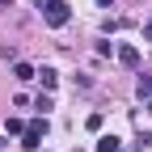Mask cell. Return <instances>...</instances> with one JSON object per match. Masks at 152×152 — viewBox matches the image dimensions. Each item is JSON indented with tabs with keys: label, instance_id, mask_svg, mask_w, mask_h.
Wrapping results in <instances>:
<instances>
[{
	"label": "cell",
	"instance_id": "9c48e42d",
	"mask_svg": "<svg viewBox=\"0 0 152 152\" xmlns=\"http://www.w3.org/2000/svg\"><path fill=\"white\" fill-rule=\"evenodd\" d=\"M144 38H148V42H152V21H148V26H144Z\"/></svg>",
	"mask_w": 152,
	"mask_h": 152
},
{
	"label": "cell",
	"instance_id": "7a4b0ae2",
	"mask_svg": "<svg viewBox=\"0 0 152 152\" xmlns=\"http://www.w3.org/2000/svg\"><path fill=\"white\" fill-rule=\"evenodd\" d=\"M42 135H47V118L26 123V131H21V148H26V152H38V148H42Z\"/></svg>",
	"mask_w": 152,
	"mask_h": 152
},
{
	"label": "cell",
	"instance_id": "ba28073f",
	"mask_svg": "<svg viewBox=\"0 0 152 152\" xmlns=\"http://www.w3.org/2000/svg\"><path fill=\"white\" fill-rule=\"evenodd\" d=\"M4 131H9V135H21L26 123H21V118H4Z\"/></svg>",
	"mask_w": 152,
	"mask_h": 152
},
{
	"label": "cell",
	"instance_id": "277c9868",
	"mask_svg": "<svg viewBox=\"0 0 152 152\" xmlns=\"http://www.w3.org/2000/svg\"><path fill=\"white\" fill-rule=\"evenodd\" d=\"M13 76H17V80H34V76H38V68H30V64H21V59H17V64H13Z\"/></svg>",
	"mask_w": 152,
	"mask_h": 152
},
{
	"label": "cell",
	"instance_id": "8992f818",
	"mask_svg": "<svg viewBox=\"0 0 152 152\" xmlns=\"http://www.w3.org/2000/svg\"><path fill=\"white\" fill-rule=\"evenodd\" d=\"M135 93H140V102H148V97H152V76H140V85H135Z\"/></svg>",
	"mask_w": 152,
	"mask_h": 152
},
{
	"label": "cell",
	"instance_id": "7c38bea8",
	"mask_svg": "<svg viewBox=\"0 0 152 152\" xmlns=\"http://www.w3.org/2000/svg\"><path fill=\"white\" fill-rule=\"evenodd\" d=\"M0 4H13V0H0Z\"/></svg>",
	"mask_w": 152,
	"mask_h": 152
},
{
	"label": "cell",
	"instance_id": "6da1fadb",
	"mask_svg": "<svg viewBox=\"0 0 152 152\" xmlns=\"http://www.w3.org/2000/svg\"><path fill=\"white\" fill-rule=\"evenodd\" d=\"M34 9L42 13V21L51 30H64L72 21V4H68V0H34Z\"/></svg>",
	"mask_w": 152,
	"mask_h": 152
},
{
	"label": "cell",
	"instance_id": "5b68a950",
	"mask_svg": "<svg viewBox=\"0 0 152 152\" xmlns=\"http://www.w3.org/2000/svg\"><path fill=\"white\" fill-rule=\"evenodd\" d=\"M38 80H42V89H55V85H59V72H55V68H42Z\"/></svg>",
	"mask_w": 152,
	"mask_h": 152
},
{
	"label": "cell",
	"instance_id": "52a82bcc",
	"mask_svg": "<svg viewBox=\"0 0 152 152\" xmlns=\"http://www.w3.org/2000/svg\"><path fill=\"white\" fill-rule=\"evenodd\" d=\"M97 152H123V148H118L114 135H102V140H97Z\"/></svg>",
	"mask_w": 152,
	"mask_h": 152
},
{
	"label": "cell",
	"instance_id": "8fae6325",
	"mask_svg": "<svg viewBox=\"0 0 152 152\" xmlns=\"http://www.w3.org/2000/svg\"><path fill=\"white\" fill-rule=\"evenodd\" d=\"M148 114H152V97H148Z\"/></svg>",
	"mask_w": 152,
	"mask_h": 152
},
{
	"label": "cell",
	"instance_id": "3957f363",
	"mask_svg": "<svg viewBox=\"0 0 152 152\" xmlns=\"http://www.w3.org/2000/svg\"><path fill=\"white\" fill-rule=\"evenodd\" d=\"M114 55H118V64H123V68H135V64H140V47H131V42H123Z\"/></svg>",
	"mask_w": 152,
	"mask_h": 152
},
{
	"label": "cell",
	"instance_id": "30bf717a",
	"mask_svg": "<svg viewBox=\"0 0 152 152\" xmlns=\"http://www.w3.org/2000/svg\"><path fill=\"white\" fill-rule=\"evenodd\" d=\"M97 4H102V9H110V4H114V0H97Z\"/></svg>",
	"mask_w": 152,
	"mask_h": 152
}]
</instances>
